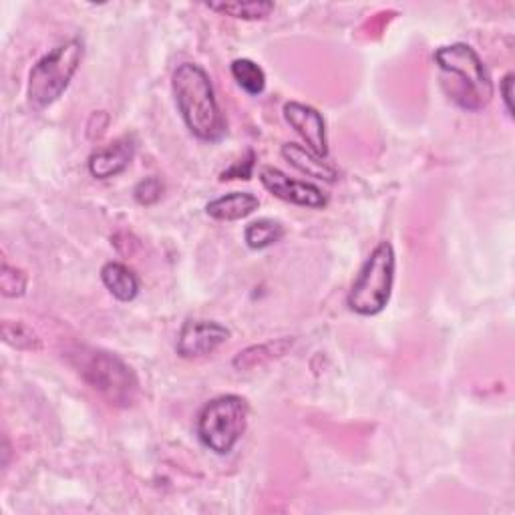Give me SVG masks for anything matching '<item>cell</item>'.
I'll use <instances>...</instances> for the list:
<instances>
[{
	"instance_id": "3957f363",
	"label": "cell",
	"mask_w": 515,
	"mask_h": 515,
	"mask_svg": "<svg viewBox=\"0 0 515 515\" xmlns=\"http://www.w3.org/2000/svg\"><path fill=\"white\" fill-rule=\"evenodd\" d=\"M435 63L441 69L445 83L453 81L447 93L461 109L477 113L489 105L493 83L473 47L465 43L445 45L435 51Z\"/></svg>"
},
{
	"instance_id": "5b68a950",
	"label": "cell",
	"mask_w": 515,
	"mask_h": 515,
	"mask_svg": "<svg viewBox=\"0 0 515 515\" xmlns=\"http://www.w3.org/2000/svg\"><path fill=\"white\" fill-rule=\"evenodd\" d=\"M395 270V248L391 242L385 240L379 246H375V250L361 266L347 296L349 308L359 316H375L383 312L393 294Z\"/></svg>"
},
{
	"instance_id": "ba28073f",
	"label": "cell",
	"mask_w": 515,
	"mask_h": 515,
	"mask_svg": "<svg viewBox=\"0 0 515 515\" xmlns=\"http://www.w3.org/2000/svg\"><path fill=\"white\" fill-rule=\"evenodd\" d=\"M230 330L216 320L190 318L178 334V355L182 359H202L216 353L228 342Z\"/></svg>"
},
{
	"instance_id": "44dd1931",
	"label": "cell",
	"mask_w": 515,
	"mask_h": 515,
	"mask_svg": "<svg viewBox=\"0 0 515 515\" xmlns=\"http://www.w3.org/2000/svg\"><path fill=\"white\" fill-rule=\"evenodd\" d=\"M133 196H135V202L141 204V206H153L161 200L163 196V184L161 180L157 178H145L141 180L135 190H133Z\"/></svg>"
},
{
	"instance_id": "6da1fadb",
	"label": "cell",
	"mask_w": 515,
	"mask_h": 515,
	"mask_svg": "<svg viewBox=\"0 0 515 515\" xmlns=\"http://www.w3.org/2000/svg\"><path fill=\"white\" fill-rule=\"evenodd\" d=\"M178 111L194 137L206 143H218L228 129L226 117L216 99L210 75L194 63H184L171 77Z\"/></svg>"
},
{
	"instance_id": "7402d4cb",
	"label": "cell",
	"mask_w": 515,
	"mask_h": 515,
	"mask_svg": "<svg viewBox=\"0 0 515 515\" xmlns=\"http://www.w3.org/2000/svg\"><path fill=\"white\" fill-rule=\"evenodd\" d=\"M499 93H501V99H503V105H505L507 115L513 117V73H507V75L501 79Z\"/></svg>"
},
{
	"instance_id": "9a60e30c",
	"label": "cell",
	"mask_w": 515,
	"mask_h": 515,
	"mask_svg": "<svg viewBox=\"0 0 515 515\" xmlns=\"http://www.w3.org/2000/svg\"><path fill=\"white\" fill-rule=\"evenodd\" d=\"M230 71H232V77H234L236 85L244 93H248L252 97H258V95L264 93L266 73L258 63H254L250 59H236V61H232Z\"/></svg>"
},
{
	"instance_id": "30bf717a",
	"label": "cell",
	"mask_w": 515,
	"mask_h": 515,
	"mask_svg": "<svg viewBox=\"0 0 515 515\" xmlns=\"http://www.w3.org/2000/svg\"><path fill=\"white\" fill-rule=\"evenodd\" d=\"M135 147H137L135 137L125 135V137L115 139L107 147H101V149L93 151L89 161H87L89 174L95 180L117 178L131 165V161L135 157Z\"/></svg>"
},
{
	"instance_id": "9c48e42d",
	"label": "cell",
	"mask_w": 515,
	"mask_h": 515,
	"mask_svg": "<svg viewBox=\"0 0 515 515\" xmlns=\"http://www.w3.org/2000/svg\"><path fill=\"white\" fill-rule=\"evenodd\" d=\"M286 123L304 139L306 147L316 153L318 157H328V137H326V123L318 109L306 103L288 101L282 109Z\"/></svg>"
},
{
	"instance_id": "7a4b0ae2",
	"label": "cell",
	"mask_w": 515,
	"mask_h": 515,
	"mask_svg": "<svg viewBox=\"0 0 515 515\" xmlns=\"http://www.w3.org/2000/svg\"><path fill=\"white\" fill-rule=\"evenodd\" d=\"M79 377L101 395L111 407L127 409L139 395V381L133 369L115 353L79 347L69 353Z\"/></svg>"
},
{
	"instance_id": "ac0fdd59",
	"label": "cell",
	"mask_w": 515,
	"mask_h": 515,
	"mask_svg": "<svg viewBox=\"0 0 515 515\" xmlns=\"http://www.w3.org/2000/svg\"><path fill=\"white\" fill-rule=\"evenodd\" d=\"M286 230L280 222L264 218V220H256L252 222L246 232H244V240L248 244V248L252 250H266L274 244H278L284 238Z\"/></svg>"
},
{
	"instance_id": "7c38bea8",
	"label": "cell",
	"mask_w": 515,
	"mask_h": 515,
	"mask_svg": "<svg viewBox=\"0 0 515 515\" xmlns=\"http://www.w3.org/2000/svg\"><path fill=\"white\" fill-rule=\"evenodd\" d=\"M292 347H294V338L268 340V342H262V345H254L240 351L232 365L236 371H254L270 365L276 359L286 357L292 351Z\"/></svg>"
},
{
	"instance_id": "d6986e66",
	"label": "cell",
	"mask_w": 515,
	"mask_h": 515,
	"mask_svg": "<svg viewBox=\"0 0 515 515\" xmlns=\"http://www.w3.org/2000/svg\"><path fill=\"white\" fill-rule=\"evenodd\" d=\"M29 286V276L25 270L11 266L7 260L3 262V274H0V292L7 298H21L25 296Z\"/></svg>"
},
{
	"instance_id": "8fae6325",
	"label": "cell",
	"mask_w": 515,
	"mask_h": 515,
	"mask_svg": "<svg viewBox=\"0 0 515 515\" xmlns=\"http://www.w3.org/2000/svg\"><path fill=\"white\" fill-rule=\"evenodd\" d=\"M280 153L294 169H298L300 174L306 178L326 182V184H334L338 180L336 167H332L326 159L318 157L316 153H312L308 147H304L300 143H286V145H282Z\"/></svg>"
},
{
	"instance_id": "ffe728a7",
	"label": "cell",
	"mask_w": 515,
	"mask_h": 515,
	"mask_svg": "<svg viewBox=\"0 0 515 515\" xmlns=\"http://www.w3.org/2000/svg\"><path fill=\"white\" fill-rule=\"evenodd\" d=\"M254 165H256V153L250 149L246 153V157L238 159L236 163H232L228 169H224L220 174V180L222 182H228V180H252V174H254Z\"/></svg>"
},
{
	"instance_id": "277c9868",
	"label": "cell",
	"mask_w": 515,
	"mask_h": 515,
	"mask_svg": "<svg viewBox=\"0 0 515 515\" xmlns=\"http://www.w3.org/2000/svg\"><path fill=\"white\" fill-rule=\"evenodd\" d=\"M83 55V41L71 39L37 61V65L31 69L27 89L29 105L35 111H43L63 97L79 71Z\"/></svg>"
},
{
	"instance_id": "5bb4252c",
	"label": "cell",
	"mask_w": 515,
	"mask_h": 515,
	"mask_svg": "<svg viewBox=\"0 0 515 515\" xmlns=\"http://www.w3.org/2000/svg\"><path fill=\"white\" fill-rule=\"evenodd\" d=\"M101 280L105 288L117 298L119 302H131L139 294V278L137 274L121 264V262H109L101 268Z\"/></svg>"
},
{
	"instance_id": "e0dca14e",
	"label": "cell",
	"mask_w": 515,
	"mask_h": 515,
	"mask_svg": "<svg viewBox=\"0 0 515 515\" xmlns=\"http://www.w3.org/2000/svg\"><path fill=\"white\" fill-rule=\"evenodd\" d=\"M208 9L240 21H262L274 11V5L266 0H250V3H208Z\"/></svg>"
},
{
	"instance_id": "2e32d148",
	"label": "cell",
	"mask_w": 515,
	"mask_h": 515,
	"mask_svg": "<svg viewBox=\"0 0 515 515\" xmlns=\"http://www.w3.org/2000/svg\"><path fill=\"white\" fill-rule=\"evenodd\" d=\"M3 340L17 351L37 353L43 349V340L39 332L19 320H3Z\"/></svg>"
},
{
	"instance_id": "52a82bcc",
	"label": "cell",
	"mask_w": 515,
	"mask_h": 515,
	"mask_svg": "<svg viewBox=\"0 0 515 515\" xmlns=\"http://www.w3.org/2000/svg\"><path fill=\"white\" fill-rule=\"evenodd\" d=\"M260 182L274 198L286 204L308 208V210H322L328 206V196L318 186L310 182L294 180L278 167H262Z\"/></svg>"
},
{
	"instance_id": "4fadbf2b",
	"label": "cell",
	"mask_w": 515,
	"mask_h": 515,
	"mask_svg": "<svg viewBox=\"0 0 515 515\" xmlns=\"http://www.w3.org/2000/svg\"><path fill=\"white\" fill-rule=\"evenodd\" d=\"M260 208V200L250 192H230L212 200L206 214L218 222H238L252 216Z\"/></svg>"
},
{
	"instance_id": "8992f818",
	"label": "cell",
	"mask_w": 515,
	"mask_h": 515,
	"mask_svg": "<svg viewBox=\"0 0 515 515\" xmlns=\"http://www.w3.org/2000/svg\"><path fill=\"white\" fill-rule=\"evenodd\" d=\"M250 407L240 395L212 399L198 417V437L216 455H230L246 433Z\"/></svg>"
}]
</instances>
